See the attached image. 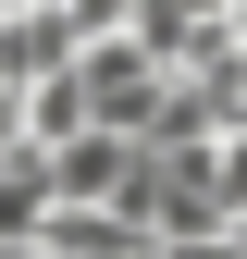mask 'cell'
Masks as SVG:
<instances>
[{"label": "cell", "mask_w": 247, "mask_h": 259, "mask_svg": "<svg viewBox=\"0 0 247 259\" xmlns=\"http://www.w3.org/2000/svg\"><path fill=\"white\" fill-rule=\"evenodd\" d=\"M37 173H50V210H124V185H136V148H124V136H62Z\"/></svg>", "instance_id": "6da1fadb"}, {"label": "cell", "mask_w": 247, "mask_h": 259, "mask_svg": "<svg viewBox=\"0 0 247 259\" xmlns=\"http://www.w3.org/2000/svg\"><path fill=\"white\" fill-rule=\"evenodd\" d=\"M37 222H50V173L37 160H0V247H37Z\"/></svg>", "instance_id": "277c9868"}, {"label": "cell", "mask_w": 247, "mask_h": 259, "mask_svg": "<svg viewBox=\"0 0 247 259\" xmlns=\"http://www.w3.org/2000/svg\"><path fill=\"white\" fill-rule=\"evenodd\" d=\"M37 259H148V235L124 210H50L37 222Z\"/></svg>", "instance_id": "3957f363"}, {"label": "cell", "mask_w": 247, "mask_h": 259, "mask_svg": "<svg viewBox=\"0 0 247 259\" xmlns=\"http://www.w3.org/2000/svg\"><path fill=\"white\" fill-rule=\"evenodd\" d=\"M148 259H161V247H148Z\"/></svg>", "instance_id": "8992f818"}, {"label": "cell", "mask_w": 247, "mask_h": 259, "mask_svg": "<svg viewBox=\"0 0 247 259\" xmlns=\"http://www.w3.org/2000/svg\"><path fill=\"white\" fill-rule=\"evenodd\" d=\"M74 74V25L50 13V0H25V13H0V99H25V87Z\"/></svg>", "instance_id": "7a4b0ae2"}, {"label": "cell", "mask_w": 247, "mask_h": 259, "mask_svg": "<svg viewBox=\"0 0 247 259\" xmlns=\"http://www.w3.org/2000/svg\"><path fill=\"white\" fill-rule=\"evenodd\" d=\"M223 50H247V0H223Z\"/></svg>", "instance_id": "5b68a950"}]
</instances>
